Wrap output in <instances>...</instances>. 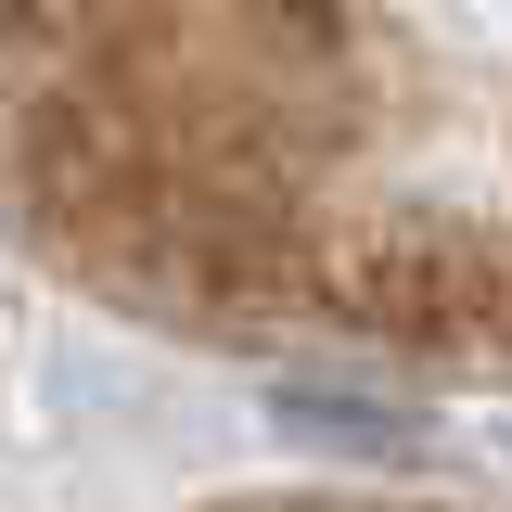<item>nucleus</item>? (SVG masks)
<instances>
[{
  "mask_svg": "<svg viewBox=\"0 0 512 512\" xmlns=\"http://www.w3.org/2000/svg\"><path fill=\"white\" fill-rule=\"evenodd\" d=\"M231 512H384V500H231Z\"/></svg>",
  "mask_w": 512,
  "mask_h": 512,
  "instance_id": "obj_2",
  "label": "nucleus"
},
{
  "mask_svg": "<svg viewBox=\"0 0 512 512\" xmlns=\"http://www.w3.org/2000/svg\"><path fill=\"white\" fill-rule=\"evenodd\" d=\"M0 218L205 346L512 384V0H0Z\"/></svg>",
  "mask_w": 512,
  "mask_h": 512,
  "instance_id": "obj_1",
  "label": "nucleus"
}]
</instances>
